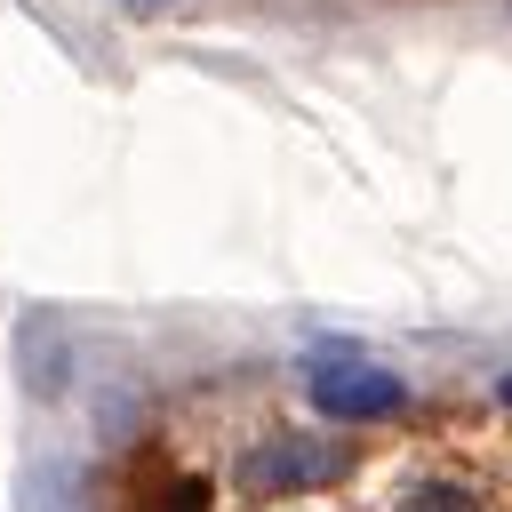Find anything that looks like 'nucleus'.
I'll use <instances>...</instances> for the list:
<instances>
[{"instance_id":"1","label":"nucleus","mask_w":512,"mask_h":512,"mask_svg":"<svg viewBox=\"0 0 512 512\" xmlns=\"http://www.w3.org/2000/svg\"><path fill=\"white\" fill-rule=\"evenodd\" d=\"M352 472V440H320V432H264L248 440V456L232 464L240 496L272 504V496H296V488H328Z\"/></svg>"},{"instance_id":"2","label":"nucleus","mask_w":512,"mask_h":512,"mask_svg":"<svg viewBox=\"0 0 512 512\" xmlns=\"http://www.w3.org/2000/svg\"><path fill=\"white\" fill-rule=\"evenodd\" d=\"M304 392H312V408H328V416H344V424H368V416H392L408 392H400V376H384L376 360H360V352H320L312 360V376H304Z\"/></svg>"},{"instance_id":"3","label":"nucleus","mask_w":512,"mask_h":512,"mask_svg":"<svg viewBox=\"0 0 512 512\" xmlns=\"http://www.w3.org/2000/svg\"><path fill=\"white\" fill-rule=\"evenodd\" d=\"M400 512H480L464 488H448V480H424V488H408L400 496Z\"/></svg>"},{"instance_id":"4","label":"nucleus","mask_w":512,"mask_h":512,"mask_svg":"<svg viewBox=\"0 0 512 512\" xmlns=\"http://www.w3.org/2000/svg\"><path fill=\"white\" fill-rule=\"evenodd\" d=\"M152 512H208V496H200V488H192V480H176V488H168V496H160V504H152Z\"/></svg>"},{"instance_id":"5","label":"nucleus","mask_w":512,"mask_h":512,"mask_svg":"<svg viewBox=\"0 0 512 512\" xmlns=\"http://www.w3.org/2000/svg\"><path fill=\"white\" fill-rule=\"evenodd\" d=\"M504 400H512V376H504Z\"/></svg>"}]
</instances>
